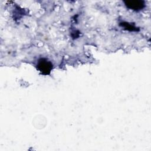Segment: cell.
<instances>
[{
	"label": "cell",
	"instance_id": "cell-1",
	"mask_svg": "<svg viewBox=\"0 0 151 151\" xmlns=\"http://www.w3.org/2000/svg\"><path fill=\"white\" fill-rule=\"evenodd\" d=\"M37 68L39 71L43 74H49L52 68V64L46 59L42 58L38 61Z\"/></svg>",
	"mask_w": 151,
	"mask_h": 151
},
{
	"label": "cell",
	"instance_id": "cell-2",
	"mask_svg": "<svg viewBox=\"0 0 151 151\" xmlns=\"http://www.w3.org/2000/svg\"><path fill=\"white\" fill-rule=\"evenodd\" d=\"M124 4L128 8L133 10H140L145 6V3L142 1H126Z\"/></svg>",
	"mask_w": 151,
	"mask_h": 151
},
{
	"label": "cell",
	"instance_id": "cell-3",
	"mask_svg": "<svg viewBox=\"0 0 151 151\" xmlns=\"http://www.w3.org/2000/svg\"><path fill=\"white\" fill-rule=\"evenodd\" d=\"M122 26H123L125 28H126L128 30H130V31H137V29L136 27H134V26L129 24V23H127V22H123V23H121V24Z\"/></svg>",
	"mask_w": 151,
	"mask_h": 151
}]
</instances>
